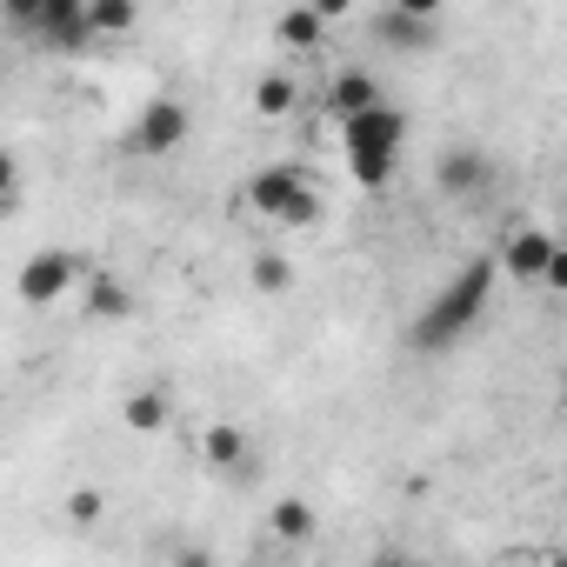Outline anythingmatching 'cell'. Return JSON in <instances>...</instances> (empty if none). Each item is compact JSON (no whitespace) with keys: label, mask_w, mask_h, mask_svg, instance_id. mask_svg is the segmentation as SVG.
<instances>
[{"label":"cell","mask_w":567,"mask_h":567,"mask_svg":"<svg viewBox=\"0 0 567 567\" xmlns=\"http://www.w3.org/2000/svg\"><path fill=\"white\" fill-rule=\"evenodd\" d=\"M494 280H501V260L494 254H474L447 288L414 315V328H408V341L414 348H427V354H441V348H454L474 321H481V308H487V295H494Z\"/></svg>","instance_id":"1"},{"label":"cell","mask_w":567,"mask_h":567,"mask_svg":"<svg viewBox=\"0 0 567 567\" xmlns=\"http://www.w3.org/2000/svg\"><path fill=\"white\" fill-rule=\"evenodd\" d=\"M341 147H348V167H354L361 187H388L394 167H401V147H408V114L381 101L374 114H361V121L341 127Z\"/></svg>","instance_id":"2"},{"label":"cell","mask_w":567,"mask_h":567,"mask_svg":"<svg viewBox=\"0 0 567 567\" xmlns=\"http://www.w3.org/2000/svg\"><path fill=\"white\" fill-rule=\"evenodd\" d=\"M247 200H254L267 220H280V227L321 220V194H315V181H308L301 167H260V174L247 181Z\"/></svg>","instance_id":"3"},{"label":"cell","mask_w":567,"mask_h":567,"mask_svg":"<svg viewBox=\"0 0 567 567\" xmlns=\"http://www.w3.org/2000/svg\"><path fill=\"white\" fill-rule=\"evenodd\" d=\"M368 34H374L381 48H394V54H421V48L434 41V8H427V0H401V8H374Z\"/></svg>","instance_id":"4"},{"label":"cell","mask_w":567,"mask_h":567,"mask_svg":"<svg viewBox=\"0 0 567 567\" xmlns=\"http://www.w3.org/2000/svg\"><path fill=\"white\" fill-rule=\"evenodd\" d=\"M554 254H560V240L554 234H540V227H514L507 240H501V274L507 280H547V267H554Z\"/></svg>","instance_id":"5"},{"label":"cell","mask_w":567,"mask_h":567,"mask_svg":"<svg viewBox=\"0 0 567 567\" xmlns=\"http://www.w3.org/2000/svg\"><path fill=\"white\" fill-rule=\"evenodd\" d=\"M381 107V87H374V74L368 68H341L328 87H321V114H334L341 127L348 121H361V114H374Z\"/></svg>","instance_id":"6"},{"label":"cell","mask_w":567,"mask_h":567,"mask_svg":"<svg viewBox=\"0 0 567 567\" xmlns=\"http://www.w3.org/2000/svg\"><path fill=\"white\" fill-rule=\"evenodd\" d=\"M181 141H187V107H181V101H167V94H161V101H147V107H141V127H134V147H141V154H154V161H167Z\"/></svg>","instance_id":"7"},{"label":"cell","mask_w":567,"mask_h":567,"mask_svg":"<svg viewBox=\"0 0 567 567\" xmlns=\"http://www.w3.org/2000/svg\"><path fill=\"white\" fill-rule=\"evenodd\" d=\"M74 267H81V260H74V254H61V247H54V254H34V260H28V274H21V301H28V308H48L54 295H68Z\"/></svg>","instance_id":"8"},{"label":"cell","mask_w":567,"mask_h":567,"mask_svg":"<svg viewBox=\"0 0 567 567\" xmlns=\"http://www.w3.org/2000/svg\"><path fill=\"white\" fill-rule=\"evenodd\" d=\"M434 181H441V194L467 200V194H481V187L494 181V167H487V154H474V147H447V154L434 161Z\"/></svg>","instance_id":"9"},{"label":"cell","mask_w":567,"mask_h":567,"mask_svg":"<svg viewBox=\"0 0 567 567\" xmlns=\"http://www.w3.org/2000/svg\"><path fill=\"white\" fill-rule=\"evenodd\" d=\"M41 34L54 48H87L94 28H87V0H41Z\"/></svg>","instance_id":"10"},{"label":"cell","mask_w":567,"mask_h":567,"mask_svg":"<svg viewBox=\"0 0 567 567\" xmlns=\"http://www.w3.org/2000/svg\"><path fill=\"white\" fill-rule=\"evenodd\" d=\"M315 527H321V514H315V501H301V494H280V501L267 507V534L288 540V547L315 540Z\"/></svg>","instance_id":"11"},{"label":"cell","mask_w":567,"mask_h":567,"mask_svg":"<svg viewBox=\"0 0 567 567\" xmlns=\"http://www.w3.org/2000/svg\"><path fill=\"white\" fill-rule=\"evenodd\" d=\"M328 8H288V14H280L274 21V41L280 48H288V54H308V48H321V34H328Z\"/></svg>","instance_id":"12"},{"label":"cell","mask_w":567,"mask_h":567,"mask_svg":"<svg viewBox=\"0 0 567 567\" xmlns=\"http://www.w3.org/2000/svg\"><path fill=\"white\" fill-rule=\"evenodd\" d=\"M200 461H207L214 474H240V467H247V434H240V427H207V434H200Z\"/></svg>","instance_id":"13"},{"label":"cell","mask_w":567,"mask_h":567,"mask_svg":"<svg viewBox=\"0 0 567 567\" xmlns=\"http://www.w3.org/2000/svg\"><path fill=\"white\" fill-rule=\"evenodd\" d=\"M121 421H127L134 434H161V427L174 421V401H167L161 388H141V394H127V408H121Z\"/></svg>","instance_id":"14"},{"label":"cell","mask_w":567,"mask_h":567,"mask_svg":"<svg viewBox=\"0 0 567 567\" xmlns=\"http://www.w3.org/2000/svg\"><path fill=\"white\" fill-rule=\"evenodd\" d=\"M295 101H301L295 74H260V81H254V107H260V114H288Z\"/></svg>","instance_id":"15"},{"label":"cell","mask_w":567,"mask_h":567,"mask_svg":"<svg viewBox=\"0 0 567 567\" xmlns=\"http://www.w3.org/2000/svg\"><path fill=\"white\" fill-rule=\"evenodd\" d=\"M87 28L94 34H127L134 28V0H87Z\"/></svg>","instance_id":"16"},{"label":"cell","mask_w":567,"mask_h":567,"mask_svg":"<svg viewBox=\"0 0 567 567\" xmlns=\"http://www.w3.org/2000/svg\"><path fill=\"white\" fill-rule=\"evenodd\" d=\"M87 301H94V315H114V321H121V315L134 308V301H127V288H121L114 274H94V288H87Z\"/></svg>","instance_id":"17"},{"label":"cell","mask_w":567,"mask_h":567,"mask_svg":"<svg viewBox=\"0 0 567 567\" xmlns=\"http://www.w3.org/2000/svg\"><path fill=\"white\" fill-rule=\"evenodd\" d=\"M288 280H295V274H288V254H260V260H254V288H260V295H280Z\"/></svg>","instance_id":"18"},{"label":"cell","mask_w":567,"mask_h":567,"mask_svg":"<svg viewBox=\"0 0 567 567\" xmlns=\"http://www.w3.org/2000/svg\"><path fill=\"white\" fill-rule=\"evenodd\" d=\"M101 507H107V501H101L94 487H81V494L68 501V520H74V527H87V520H101Z\"/></svg>","instance_id":"19"},{"label":"cell","mask_w":567,"mask_h":567,"mask_svg":"<svg viewBox=\"0 0 567 567\" xmlns=\"http://www.w3.org/2000/svg\"><path fill=\"white\" fill-rule=\"evenodd\" d=\"M167 567H214V554H207V547H174Z\"/></svg>","instance_id":"20"},{"label":"cell","mask_w":567,"mask_h":567,"mask_svg":"<svg viewBox=\"0 0 567 567\" xmlns=\"http://www.w3.org/2000/svg\"><path fill=\"white\" fill-rule=\"evenodd\" d=\"M368 567H421V560H414V554H401V547H381Z\"/></svg>","instance_id":"21"},{"label":"cell","mask_w":567,"mask_h":567,"mask_svg":"<svg viewBox=\"0 0 567 567\" xmlns=\"http://www.w3.org/2000/svg\"><path fill=\"white\" fill-rule=\"evenodd\" d=\"M547 288H554V295H567V247H560V254H554V267H547Z\"/></svg>","instance_id":"22"},{"label":"cell","mask_w":567,"mask_h":567,"mask_svg":"<svg viewBox=\"0 0 567 567\" xmlns=\"http://www.w3.org/2000/svg\"><path fill=\"white\" fill-rule=\"evenodd\" d=\"M547 567H567V554H547Z\"/></svg>","instance_id":"23"}]
</instances>
